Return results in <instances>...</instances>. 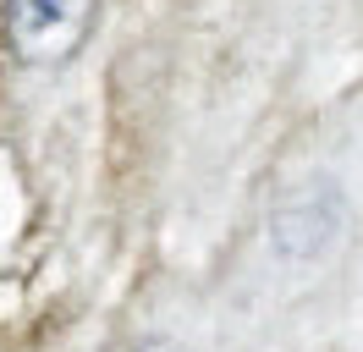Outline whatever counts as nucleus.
Returning a JSON list of instances; mask_svg holds the SVG:
<instances>
[{
    "label": "nucleus",
    "mask_w": 363,
    "mask_h": 352,
    "mask_svg": "<svg viewBox=\"0 0 363 352\" xmlns=\"http://www.w3.org/2000/svg\"><path fill=\"white\" fill-rule=\"evenodd\" d=\"M94 0H6V39L28 66H61L89 39Z\"/></svg>",
    "instance_id": "1"
},
{
    "label": "nucleus",
    "mask_w": 363,
    "mask_h": 352,
    "mask_svg": "<svg viewBox=\"0 0 363 352\" xmlns=\"http://www.w3.org/2000/svg\"><path fill=\"white\" fill-rule=\"evenodd\" d=\"M336 226H341V198H336V187L308 182V187H297V193H286L281 204H275L270 242L292 264H303V259H319V253L330 248Z\"/></svg>",
    "instance_id": "2"
},
{
    "label": "nucleus",
    "mask_w": 363,
    "mask_h": 352,
    "mask_svg": "<svg viewBox=\"0 0 363 352\" xmlns=\"http://www.w3.org/2000/svg\"><path fill=\"white\" fill-rule=\"evenodd\" d=\"M121 352H182V347H171V341H138V347H121Z\"/></svg>",
    "instance_id": "3"
}]
</instances>
